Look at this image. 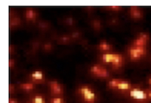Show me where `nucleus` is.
Returning a JSON list of instances; mask_svg holds the SVG:
<instances>
[{"instance_id":"7ed1b4c3","label":"nucleus","mask_w":151,"mask_h":103,"mask_svg":"<svg viewBox=\"0 0 151 103\" xmlns=\"http://www.w3.org/2000/svg\"><path fill=\"white\" fill-rule=\"evenodd\" d=\"M109 86L112 89H116L118 90H130L132 89V85L129 82L122 80L119 78H113L108 82Z\"/></svg>"},{"instance_id":"f8f14e48","label":"nucleus","mask_w":151,"mask_h":103,"mask_svg":"<svg viewBox=\"0 0 151 103\" xmlns=\"http://www.w3.org/2000/svg\"><path fill=\"white\" fill-rule=\"evenodd\" d=\"M36 12L35 11V10L33 9H27L26 11H25V18H26L27 20L34 21L36 18Z\"/></svg>"},{"instance_id":"20e7f679","label":"nucleus","mask_w":151,"mask_h":103,"mask_svg":"<svg viewBox=\"0 0 151 103\" xmlns=\"http://www.w3.org/2000/svg\"><path fill=\"white\" fill-rule=\"evenodd\" d=\"M145 54H146V47L144 46H137L133 45L129 50V58L132 61L139 60L140 58L145 56Z\"/></svg>"},{"instance_id":"412c9836","label":"nucleus","mask_w":151,"mask_h":103,"mask_svg":"<svg viewBox=\"0 0 151 103\" xmlns=\"http://www.w3.org/2000/svg\"><path fill=\"white\" fill-rule=\"evenodd\" d=\"M148 82H149V84H150V86H151V77H149Z\"/></svg>"},{"instance_id":"dca6fc26","label":"nucleus","mask_w":151,"mask_h":103,"mask_svg":"<svg viewBox=\"0 0 151 103\" xmlns=\"http://www.w3.org/2000/svg\"><path fill=\"white\" fill-rule=\"evenodd\" d=\"M93 26L96 28V30H98V29L101 28V23L100 21L98 20H95L94 21V24H93Z\"/></svg>"},{"instance_id":"423d86ee","label":"nucleus","mask_w":151,"mask_h":103,"mask_svg":"<svg viewBox=\"0 0 151 103\" xmlns=\"http://www.w3.org/2000/svg\"><path fill=\"white\" fill-rule=\"evenodd\" d=\"M129 95L134 100L144 101L148 99L147 91L140 89V88H132L129 91Z\"/></svg>"},{"instance_id":"39448f33","label":"nucleus","mask_w":151,"mask_h":103,"mask_svg":"<svg viewBox=\"0 0 151 103\" xmlns=\"http://www.w3.org/2000/svg\"><path fill=\"white\" fill-rule=\"evenodd\" d=\"M90 73L93 76L101 78H106L109 76L107 69L101 65H93L90 67Z\"/></svg>"},{"instance_id":"f03ea898","label":"nucleus","mask_w":151,"mask_h":103,"mask_svg":"<svg viewBox=\"0 0 151 103\" xmlns=\"http://www.w3.org/2000/svg\"><path fill=\"white\" fill-rule=\"evenodd\" d=\"M78 94L85 103H95L96 94L90 86H82L78 89Z\"/></svg>"},{"instance_id":"2eb2a0df","label":"nucleus","mask_w":151,"mask_h":103,"mask_svg":"<svg viewBox=\"0 0 151 103\" xmlns=\"http://www.w3.org/2000/svg\"><path fill=\"white\" fill-rule=\"evenodd\" d=\"M51 103H64V100L63 97H55L51 99Z\"/></svg>"},{"instance_id":"9d476101","label":"nucleus","mask_w":151,"mask_h":103,"mask_svg":"<svg viewBox=\"0 0 151 103\" xmlns=\"http://www.w3.org/2000/svg\"><path fill=\"white\" fill-rule=\"evenodd\" d=\"M30 77L34 82H41V81H43L44 79V75L42 70H37L32 72V74L30 75Z\"/></svg>"},{"instance_id":"f3484780","label":"nucleus","mask_w":151,"mask_h":103,"mask_svg":"<svg viewBox=\"0 0 151 103\" xmlns=\"http://www.w3.org/2000/svg\"><path fill=\"white\" fill-rule=\"evenodd\" d=\"M109 10H113V11H119L122 9V7L120 6H108Z\"/></svg>"},{"instance_id":"aec40b11","label":"nucleus","mask_w":151,"mask_h":103,"mask_svg":"<svg viewBox=\"0 0 151 103\" xmlns=\"http://www.w3.org/2000/svg\"><path fill=\"white\" fill-rule=\"evenodd\" d=\"M147 94H148V98L151 99V90H149L147 91Z\"/></svg>"},{"instance_id":"a211bd4d","label":"nucleus","mask_w":151,"mask_h":103,"mask_svg":"<svg viewBox=\"0 0 151 103\" xmlns=\"http://www.w3.org/2000/svg\"><path fill=\"white\" fill-rule=\"evenodd\" d=\"M8 103H19V102L16 99H15V98H9Z\"/></svg>"},{"instance_id":"6e6552de","label":"nucleus","mask_w":151,"mask_h":103,"mask_svg":"<svg viewBox=\"0 0 151 103\" xmlns=\"http://www.w3.org/2000/svg\"><path fill=\"white\" fill-rule=\"evenodd\" d=\"M48 86L51 90V91L53 94L60 95L63 93V89L62 86L57 81H51L48 83Z\"/></svg>"},{"instance_id":"6ab92c4d","label":"nucleus","mask_w":151,"mask_h":103,"mask_svg":"<svg viewBox=\"0 0 151 103\" xmlns=\"http://www.w3.org/2000/svg\"><path fill=\"white\" fill-rule=\"evenodd\" d=\"M14 64H15V62H14V60L10 59V61H9V66H10V67H13V66H14Z\"/></svg>"},{"instance_id":"4468645a","label":"nucleus","mask_w":151,"mask_h":103,"mask_svg":"<svg viewBox=\"0 0 151 103\" xmlns=\"http://www.w3.org/2000/svg\"><path fill=\"white\" fill-rule=\"evenodd\" d=\"M32 103H46L45 99L42 95H35V97L32 98Z\"/></svg>"},{"instance_id":"0eeeda50","label":"nucleus","mask_w":151,"mask_h":103,"mask_svg":"<svg viewBox=\"0 0 151 103\" xmlns=\"http://www.w3.org/2000/svg\"><path fill=\"white\" fill-rule=\"evenodd\" d=\"M149 40V35L145 33H141V34L136 38V39L134 41L133 45L137 46H144L146 47L147 43Z\"/></svg>"},{"instance_id":"9b49d317","label":"nucleus","mask_w":151,"mask_h":103,"mask_svg":"<svg viewBox=\"0 0 151 103\" xmlns=\"http://www.w3.org/2000/svg\"><path fill=\"white\" fill-rule=\"evenodd\" d=\"M112 46H111L109 43H108L106 40H102L98 44V49L101 51L103 52H108L110 51Z\"/></svg>"},{"instance_id":"1a4fd4ad","label":"nucleus","mask_w":151,"mask_h":103,"mask_svg":"<svg viewBox=\"0 0 151 103\" xmlns=\"http://www.w3.org/2000/svg\"><path fill=\"white\" fill-rule=\"evenodd\" d=\"M130 16L134 19H140L143 17V14L142 10L137 6H131L129 9Z\"/></svg>"},{"instance_id":"f257e3e1","label":"nucleus","mask_w":151,"mask_h":103,"mask_svg":"<svg viewBox=\"0 0 151 103\" xmlns=\"http://www.w3.org/2000/svg\"><path fill=\"white\" fill-rule=\"evenodd\" d=\"M101 60L103 63L112 64L113 69H118L122 67L124 63V58L119 54L113 53H105L101 55Z\"/></svg>"},{"instance_id":"ddd939ff","label":"nucleus","mask_w":151,"mask_h":103,"mask_svg":"<svg viewBox=\"0 0 151 103\" xmlns=\"http://www.w3.org/2000/svg\"><path fill=\"white\" fill-rule=\"evenodd\" d=\"M20 88L25 91H30L35 89V84L33 82H24L20 85Z\"/></svg>"}]
</instances>
